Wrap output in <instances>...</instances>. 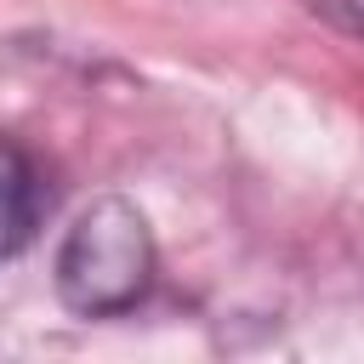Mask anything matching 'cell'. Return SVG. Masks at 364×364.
I'll use <instances>...</instances> for the list:
<instances>
[{
    "label": "cell",
    "mask_w": 364,
    "mask_h": 364,
    "mask_svg": "<svg viewBox=\"0 0 364 364\" xmlns=\"http://www.w3.org/2000/svg\"><path fill=\"white\" fill-rule=\"evenodd\" d=\"M159 284V245L136 199L97 193L74 210L51 256V290L74 318H125Z\"/></svg>",
    "instance_id": "cell-1"
},
{
    "label": "cell",
    "mask_w": 364,
    "mask_h": 364,
    "mask_svg": "<svg viewBox=\"0 0 364 364\" xmlns=\"http://www.w3.org/2000/svg\"><path fill=\"white\" fill-rule=\"evenodd\" d=\"M46 210H51V188L34 148L0 131V262H17L34 245Z\"/></svg>",
    "instance_id": "cell-2"
},
{
    "label": "cell",
    "mask_w": 364,
    "mask_h": 364,
    "mask_svg": "<svg viewBox=\"0 0 364 364\" xmlns=\"http://www.w3.org/2000/svg\"><path fill=\"white\" fill-rule=\"evenodd\" d=\"M318 23H330L347 40H364V0H301Z\"/></svg>",
    "instance_id": "cell-3"
}]
</instances>
